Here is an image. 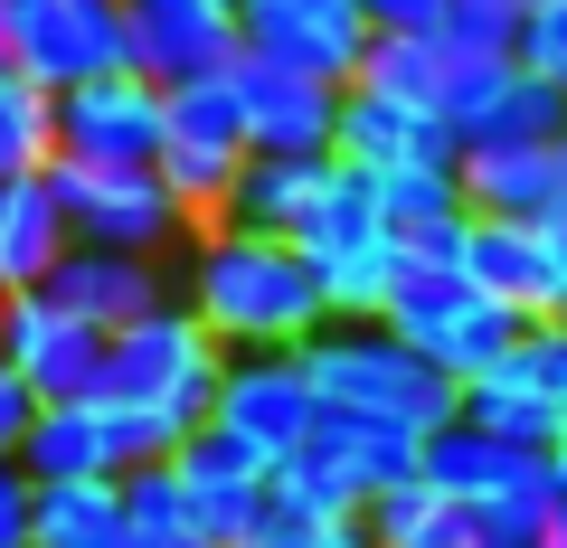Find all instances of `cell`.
<instances>
[{
	"label": "cell",
	"instance_id": "8992f818",
	"mask_svg": "<svg viewBox=\"0 0 567 548\" xmlns=\"http://www.w3.org/2000/svg\"><path fill=\"white\" fill-rule=\"evenodd\" d=\"M425 454L416 426H388V416H360V406H322V426L303 435V454L275 464L284 502H312V510H360L369 492L406 483Z\"/></svg>",
	"mask_w": 567,
	"mask_h": 548
},
{
	"label": "cell",
	"instance_id": "e575fe53",
	"mask_svg": "<svg viewBox=\"0 0 567 548\" xmlns=\"http://www.w3.org/2000/svg\"><path fill=\"white\" fill-rule=\"evenodd\" d=\"M0 548H39V483L20 454H0Z\"/></svg>",
	"mask_w": 567,
	"mask_h": 548
},
{
	"label": "cell",
	"instance_id": "ee69618b",
	"mask_svg": "<svg viewBox=\"0 0 567 548\" xmlns=\"http://www.w3.org/2000/svg\"><path fill=\"white\" fill-rule=\"evenodd\" d=\"M0 76H10V48H0Z\"/></svg>",
	"mask_w": 567,
	"mask_h": 548
},
{
	"label": "cell",
	"instance_id": "ffe728a7",
	"mask_svg": "<svg viewBox=\"0 0 567 548\" xmlns=\"http://www.w3.org/2000/svg\"><path fill=\"white\" fill-rule=\"evenodd\" d=\"M76 246V227H66L58 208V180H0V293H29L58 275V256Z\"/></svg>",
	"mask_w": 567,
	"mask_h": 548
},
{
	"label": "cell",
	"instance_id": "e0dca14e",
	"mask_svg": "<svg viewBox=\"0 0 567 548\" xmlns=\"http://www.w3.org/2000/svg\"><path fill=\"white\" fill-rule=\"evenodd\" d=\"M48 303H66L76 322H95V331H123V322H142L152 303H171V265L162 256H123V246H66L58 256V275H48Z\"/></svg>",
	"mask_w": 567,
	"mask_h": 548
},
{
	"label": "cell",
	"instance_id": "6da1fadb",
	"mask_svg": "<svg viewBox=\"0 0 567 548\" xmlns=\"http://www.w3.org/2000/svg\"><path fill=\"white\" fill-rule=\"evenodd\" d=\"M171 285H181V303L199 312L227 350H303L312 331L331 322L303 246L265 237V227H237V218L199 227V237L171 256Z\"/></svg>",
	"mask_w": 567,
	"mask_h": 548
},
{
	"label": "cell",
	"instance_id": "bcb514c9",
	"mask_svg": "<svg viewBox=\"0 0 567 548\" xmlns=\"http://www.w3.org/2000/svg\"><path fill=\"white\" fill-rule=\"evenodd\" d=\"M558 435H567V406H558Z\"/></svg>",
	"mask_w": 567,
	"mask_h": 548
},
{
	"label": "cell",
	"instance_id": "5bb4252c",
	"mask_svg": "<svg viewBox=\"0 0 567 548\" xmlns=\"http://www.w3.org/2000/svg\"><path fill=\"white\" fill-rule=\"evenodd\" d=\"M237 29H246V58H275L293 76H322V85H350L360 48H369L360 0H246Z\"/></svg>",
	"mask_w": 567,
	"mask_h": 548
},
{
	"label": "cell",
	"instance_id": "603a6c76",
	"mask_svg": "<svg viewBox=\"0 0 567 548\" xmlns=\"http://www.w3.org/2000/svg\"><path fill=\"white\" fill-rule=\"evenodd\" d=\"M331 162H341V152H246V180H237V199H227V218L265 227V237H293L303 208L322 199Z\"/></svg>",
	"mask_w": 567,
	"mask_h": 548
},
{
	"label": "cell",
	"instance_id": "1f68e13d",
	"mask_svg": "<svg viewBox=\"0 0 567 548\" xmlns=\"http://www.w3.org/2000/svg\"><path fill=\"white\" fill-rule=\"evenodd\" d=\"M511 379L539 387L548 406H567V312H539V322H520V341H511Z\"/></svg>",
	"mask_w": 567,
	"mask_h": 548
},
{
	"label": "cell",
	"instance_id": "44dd1931",
	"mask_svg": "<svg viewBox=\"0 0 567 548\" xmlns=\"http://www.w3.org/2000/svg\"><path fill=\"white\" fill-rule=\"evenodd\" d=\"M360 539L369 548H473L483 520H473L454 492H435L425 473H406V483H388V492L360 502Z\"/></svg>",
	"mask_w": 567,
	"mask_h": 548
},
{
	"label": "cell",
	"instance_id": "d4e9b609",
	"mask_svg": "<svg viewBox=\"0 0 567 548\" xmlns=\"http://www.w3.org/2000/svg\"><path fill=\"white\" fill-rule=\"evenodd\" d=\"M20 464L29 483H85V473H123L114 445H104V406L76 397V406H39L20 435Z\"/></svg>",
	"mask_w": 567,
	"mask_h": 548
},
{
	"label": "cell",
	"instance_id": "7a4b0ae2",
	"mask_svg": "<svg viewBox=\"0 0 567 548\" xmlns=\"http://www.w3.org/2000/svg\"><path fill=\"white\" fill-rule=\"evenodd\" d=\"M218 379H227V341L181 303V293L152 303L142 322H123L114 341H104V397L162 416L171 435H189V426L218 416Z\"/></svg>",
	"mask_w": 567,
	"mask_h": 548
},
{
	"label": "cell",
	"instance_id": "74e56055",
	"mask_svg": "<svg viewBox=\"0 0 567 548\" xmlns=\"http://www.w3.org/2000/svg\"><path fill=\"white\" fill-rule=\"evenodd\" d=\"M548 256H558V285H567V208L548 218Z\"/></svg>",
	"mask_w": 567,
	"mask_h": 548
},
{
	"label": "cell",
	"instance_id": "b9f144b4",
	"mask_svg": "<svg viewBox=\"0 0 567 548\" xmlns=\"http://www.w3.org/2000/svg\"><path fill=\"white\" fill-rule=\"evenodd\" d=\"M473 548H520V539H473Z\"/></svg>",
	"mask_w": 567,
	"mask_h": 548
},
{
	"label": "cell",
	"instance_id": "cb8c5ba5",
	"mask_svg": "<svg viewBox=\"0 0 567 548\" xmlns=\"http://www.w3.org/2000/svg\"><path fill=\"white\" fill-rule=\"evenodd\" d=\"M454 58H464V48H454L445 29H369L350 85H379V95H406V104H435V114H445Z\"/></svg>",
	"mask_w": 567,
	"mask_h": 548
},
{
	"label": "cell",
	"instance_id": "4dcf8cb0",
	"mask_svg": "<svg viewBox=\"0 0 567 548\" xmlns=\"http://www.w3.org/2000/svg\"><path fill=\"white\" fill-rule=\"evenodd\" d=\"M123 520L152 529V539H189V492H181V464H133L123 473Z\"/></svg>",
	"mask_w": 567,
	"mask_h": 548
},
{
	"label": "cell",
	"instance_id": "ac0fdd59",
	"mask_svg": "<svg viewBox=\"0 0 567 548\" xmlns=\"http://www.w3.org/2000/svg\"><path fill=\"white\" fill-rule=\"evenodd\" d=\"M464 275L492 293V303H511L520 322L567 312L558 256H548V218H473L464 227Z\"/></svg>",
	"mask_w": 567,
	"mask_h": 548
},
{
	"label": "cell",
	"instance_id": "7c38bea8",
	"mask_svg": "<svg viewBox=\"0 0 567 548\" xmlns=\"http://www.w3.org/2000/svg\"><path fill=\"white\" fill-rule=\"evenodd\" d=\"M218 426L246 435L256 454H303V435L322 426V387H312L303 350H227L218 379Z\"/></svg>",
	"mask_w": 567,
	"mask_h": 548
},
{
	"label": "cell",
	"instance_id": "ab89813d",
	"mask_svg": "<svg viewBox=\"0 0 567 548\" xmlns=\"http://www.w3.org/2000/svg\"><path fill=\"white\" fill-rule=\"evenodd\" d=\"M539 548H567V510H558V520H548V539Z\"/></svg>",
	"mask_w": 567,
	"mask_h": 548
},
{
	"label": "cell",
	"instance_id": "3957f363",
	"mask_svg": "<svg viewBox=\"0 0 567 548\" xmlns=\"http://www.w3.org/2000/svg\"><path fill=\"white\" fill-rule=\"evenodd\" d=\"M303 369L322 387V406H360V416H388V426H416V435H435L464 406V387L388 322H322L303 341Z\"/></svg>",
	"mask_w": 567,
	"mask_h": 548
},
{
	"label": "cell",
	"instance_id": "d6a6232c",
	"mask_svg": "<svg viewBox=\"0 0 567 548\" xmlns=\"http://www.w3.org/2000/svg\"><path fill=\"white\" fill-rule=\"evenodd\" d=\"M520 20H529V0H445V39L454 48H483V58H511L520 48Z\"/></svg>",
	"mask_w": 567,
	"mask_h": 548
},
{
	"label": "cell",
	"instance_id": "4316f807",
	"mask_svg": "<svg viewBox=\"0 0 567 548\" xmlns=\"http://www.w3.org/2000/svg\"><path fill=\"white\" fill-rule=\"evenodd\" d=\"M123 529V473L39 483V548H104Z\"/></svg>",
	"mask_w": 567,
	"mask_h": 548
},
{
	"label": "cell",
	"instance_id": "9a60e30c",
	"mask_svg": "<svg viewBox=\"0 0 567 548\" xmlns=\"http://www.w3.org/2000/svg\"><path fill=\"white\" fill-rule=\"evenodd\" d=\"M331 152L360 162V170H454L464 162V133L435 104L379 95V85H341V133H331Z\"/></svg>",
	"mask_w": 567,
	"mask_h": 548
},
{
	"label": "cell",
	"instance_id": "8d00e7d4",
	"mask_svg": "<svg viewBox=\"0 0 567 548\" xmlns=\"http://www.w3.org/2000/svg\"><path fill=\"white\" fill-rule=\"evenodd\" d=\"M104 548H199V539H152V529H133V520H123V529H114Z\"/></svg>",
	"mask_w": 567,
	"mask_h": 548
},
{
	"label": "cell",
	"instance_id": "9c48e42d",
	"mask_svg": "<svg viewBox=\"0 0 567 548\" xmlns=\"http://www.w3.org/2000/svg\"><path fill=\"white\" fill-rule=\"evenodd\" d=\"M162 114L171 95L133 66L114 76H85L58 95V162H85V170H152L162 162Z\"/></svg>",
	"mask_w": 567,
	"mask_h": 548
},
{
	"label": "cell",
	"instance_id": "8fae6325",
	"mask_svg": "<svg viewBox=\"0 0 567 548\" xmlns=\"http://www.w3.org/2000/svg\"><path fill=\"white\" fill-rule=\"evenodd\" d=\"M246 58L237 10L218 0H123V66L152 85H199Z\"/></svg>",
	"mask_w": 567,
	"mask_h": 548
},
{
	"label": "cell",
	"instance_id": "7bdbcfd3",
	"mask_svg": "<svg viewBox=\"0 0 567 548\" xmlns=\"http://www.w3.org/2000/svg\"><path fill=\"white\" fill-rule=\"evenodd\" d=\"M0 379H10V350H0Z\"/></svg>",
	"mask_w": 567,
	"mask_h": 548
},
{
	"label": "cell",
	"instance_id": "277c9868",
	"mask_svg": "<svg viewBox=\"0 0 567 548\" xmlns=\"http://www.w3.org/2000/svg\"><path fill=\"white\" fill-rule=\"evenodd\" d=\"M416 473H425L435 492H454V502L483 520V539H520V548H539L548 520H558L548 445H502V435H483L473 416H445V426L425 435Z\"/></svg>",
	"mask_w": 567,
	"mask_h": 548
},
{
	"label": "cell",
	"instance_id": "484cf974",
	"mask_svg": "<svg viewBox=\"0 0 567 548\" xmlns=\"http://www.w3.org/2000/svg\"><path fill=\"white\" fill-rule=\"evenodd\" d=\"M473 143H492V152H511V143H520V152H548V143H567V95H558L548 76H529L520 58H511L502 95H492L483 114L464 123V152H473Z\"/></svg>",
	"mask_w": 567,
	"mask_h": 548
},
{
	"label": "cell",
	"instance_id": "5b68a950",
	"mask_svg": "<svg viewBox=\"0 0 567 548\" xmlns=\"http://www.w3.org/2000/svg\"><path fill=\"white\" fill-rule=\"evenodd\" d=\"M379 322L398 331V341H416L454 387L492 379V369L511 360V341H520V312L492 303L464 265H425V256L398 265V285H388V312H379Z\"/></svg>",
	"mask_w": 567,
	"mask_h": 548
},
{
	"label": "cell",
	"instance_id": "d6986e66",
	"mask_svg": "<svg viewBox=\"0 0 567 548\" xmlns=\"http://www.w3.org/2000/svg\"><path fill=\"white\" fill-rule=\"evenodd\" d=\"M369 189H379V218H388V237H398L406 256L464 265L473 208H464V180H454V170H369Z\"/></svg>",
	"mask_w": 567,
	"mask_h": 548
},
{
	"label": "cell",
	"instance_id": "836d02e7",
	"mask_svg": "<svg viewBox=\"0 0 567 548\" xmlns=\"http://www.w3.org/2000/svg\"><path fill=\"white\" fill-rule=\"evenodd\" d=\"M511 58L529 66V76H548L567 95V0H529V20H520V48Z\"/></svg>",
	"mask_w": 567,
	"mask_h": 548
},
{
	"label": "cell",
	"instance_id": "83f0119b",
	"mask_svg": "<svg viewBox=\"0 0 567 548\" xmlns=\"http://www.w3.org/2000/svg\"><path fill=\"white\" fill-rule=\"evenodd\" d=\"M58 170V95L29 76H0V180Z\"/></svg>",
	"mask_w": 567,
	"mask_h": 548
},
{
	"label": "cell",
	"instance_id": "d590c367",
	"mask_svg": "<svg viewBox=\"0 0 567 548\" xmlns=\"http://www.w3.org/2000/svg\"><path fill=\"white\" fill-rule=\"evenodd\" d=\"M369 29H435L445 20V0H360Z\"/></svg>",
	"mask_w": 567,
	"mask_h": 548
},
{
	"label": "cell",
	"instance_id": "4fadbf2b",
	"mask_svg": "<svg viewBox=\"0 0 567 548\" xmlns=\"http://www.w3.org/2000/svg\"><path fill=\"white\" fill-rule=\"evenodd\" d=\"M171 464H181V492H189V539H208V548H237L246 529H256L265 492H275V454H256L246 435H227L218 416L189 426Z\"/></svg>",
	"mask_w": 567,
	"mask_h": 548
},
{
	"label": "cell",
	"instance_id": "f35d334b",
	"mask_svg": "<svg viewBox=\"0 0 567 548\" xmlns=\"http://www.w3.org/2000/svg\"><path fill=\"white\" fill-rule=\"evenodd\" d=\"M548 483H558V510H567V435L548 445Z\"/></svg>",
	"mask_w": 567,
	"mask_h": 548
},
{
	"label": "cell",
	"instance_id": "f6af8a7d",
	"mask_svg": "<svg viewBox=\"0 0 567 548\" xmlns=\"http://www.w3.org/2000/svg\"><path fill=\"white\" fill-rule=\"evenodd\" d=\"M218 10H246V0H218Z\"/></svg>",
	"mask_w": 567,
	"mask_h": 548
},
{
	"label": "cell",
	"instance_id": "2e32d148",
	"mask_svg": "<svg viewBox=\"0 0 567 548\" xmlns=\"http://www.w3.org/2000/svg\"><path fill=\"white\" fill-rule=\"evenodd\" d=\"M227 85H237V114H246V152H331V133H341V85L322 76H293L275 58H237Z\"/></svg>",
	"mask_w": 567,
	"mask_h": 548
},
{
	"label": "cell",
	"instance_id": "60d3db41",
	"mask_svg": "<svg viewBox=\"0 0 567 548\" xmlns=\"http://www.w3.org/2000/svg\"><path fill=\"white\" fill-rule=\"evenodd\" d=\"M558 208H567V143H558Z\"/></svg>",
	"mask_w": 567,
	"mask_h": 548
},
{
	"label": "cell",
	"instance_id": "7402d4cb",
	"mask_svg": "<svg viewBox=\"0 0 567 548\" xmlns=\"http://www.w3.org/2000/svg\"><path fill=\"white\" fill-rule=\"evenodd\" d=\"M454 180H464V208L473 218H558V143L548 152H492L473 143L464 162H454Z\"/></svg>",
	"mask_w": 567,
	"mask_h": 548
},
{
	"label": "cell",
	"instance_id": "f546056e",
	"mask_svg": "<svg viewBox=\"0 0 567 548\" xmlns=\"http://www.w3.org/2000/svg\"><path fill=\"white\" fill-rule=\"evenodd\" d=\"M237 548H369V539H360V510H312V502L265 492L256 529H246Z\"/></svg>",
	"mask_w": 567,
	"mask_h": 548
},
{
	"label": "cell",
	"instance_id": "ba28073f",
	"mask_svg": "<svg viewBox=\"0 0 567 548\" xmlns=\"http://www.w3.org/2000/svg\"><path fill=\"white\" fill-rule=\"evenodd\" d=\"M0 48H10V76L66 95L123 66V0H0Z\"/></svg>",
	"mask_w": 567,
	"mask_h": 548
},
{
	"label": "cell",
	"instance_id": "30bf717a",
	"mask_svg": "<svg viewBox=\"0 0 567 548\" xmlns=\"http://www.w3.org/2000/svg\"><path fill=\"white\" fill-rule=\"evenodd\" d=\"M104 341H114V331L76 322V312L48 303L39 285H29V293H0V350H10V379H20L39 406L104 397Z\"/></svg>",
	"mask_w": 567,
	"mask_h": 548
},
{
	"label": "cell",
	"instance_id": "f1b7e54d",
	"mask_svg": "<svg viewBox=\"0 0 567 548\" xmlns=\"http://www.w3.org/2000/svg\"><path fill=\"white\" fill-rule=\"evenodd\" d=\"M454 416H473V426H483V435H502V445H558V406H548L539 387H520L511 369H492V379H473Z\"/></svg>",
	"mask_w": 567,
	"mask_h": 548
},
{
	"label": "cell",
	"instance_id": "7dc6e473",
	"mask_svg": "<svg viewBox=\"0 0 567 548\" xmlns=\"http://www.w3.org/2000/svg\"><path fill=\"white\" fill-rule=\"evenodd\" d=\"M199 548H208V539H199Z\"/></svg>",
	"mask_w": 567,
	"mask_h": 548
},
{
	"label": "cell",
	"instance_id": "52a82bcc",
	"mask_svg": "<svg viewBox=\"0 0 567 548\" xmlns=\"http://www.w3.org/2000/svg\"><path fill=\"white\" fill-rule=\"evenodd\" d=\"M48 180H58V208H66V227H76V246H123V256H162L171 265L189 237H199V218L162 189V170H85V162H58Z\"/></svg>",
	"mask_w": 567,
	"mask_h": 548
}]
</instances>
